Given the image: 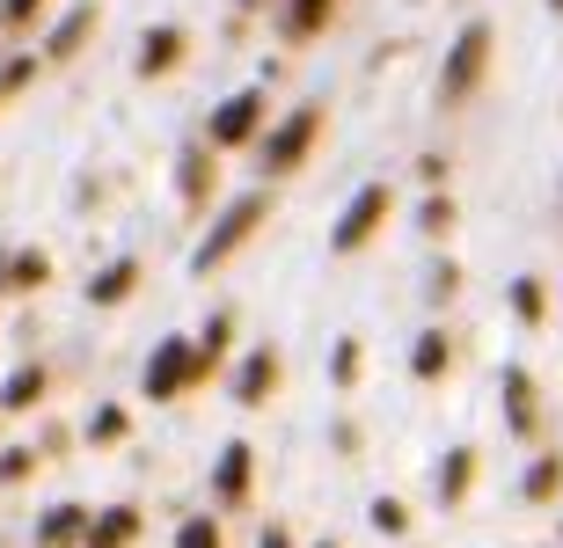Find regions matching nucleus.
Masks as SVG:
<instances>
[{"label": "nucleus", "mask_w": 563, "mask_h": 548, "mask_svg": "<svg viewBox=\"0 0 563 548\" xmlns=\"http://www.w3.org/2000/svg\"><path fill=\"white\" fill-rule=\"evenodd\" d=\"M549 8H563V0H549Z\"/></svg>", "instance_id": "7c9ffc66"}, {"label": "nucleus", "mask_w": 563, "mask_h": 548, "mask_svg": "<svg viewBox=\"0 0 563 548\" xmlns=\"http://www.w3.org/2000/svg\"><path fill=\"white\" fill-rule=\"evenodd\" d=\"M88 30H96V8H74V15H66L59 30H52V59H66V52H74V44H81Z\"/></svg>", "instance_id": "4468645a"}, {"label": "nucleus", "mask_w": 563, "mask_h": 548, "mask_svg": "<svg viewBox=\"0 0 563 548\" xmlns=\"http://www.w3.org/2000/svg\"><path fill=\"white\" fill-rule=\"evenodd\" d=\"M198 373H206V366H198V351L168 337L162 351H154V366H146V395H154V402H168V395H184V388H190Z\"/></svg>", "instance_id": "20e7f679"}, {"label": "nucleus", "mask_w": 563, "mask_h": 548, "mask_svg": "<svg viewBox=\"0 0 563 548\" xmlns=\"http://www.w3.org/2000/svg\"><path fill=\"white\" fill-rule=\"evenodd\" d=\"M380 212H388V183H366L352 205H344V220H336V234H330V249H358V242L380 227Z\"/></svg>", "instance_id": "39448f33"}, {"label": "nucleus", "mask_w": 563, "mask_h": 548, "mask_svg": "<svg viewBox=\"0 0 563 548\" xmlns=\"http://www.w3.org/2000/svg\"><path fill=\"white\" fill-rule=\"evenodd\" d=\"M132 278H140V264H110V271L88 286V293H96V300H125V293H132Z\"/></svg>", "instance_id": "f3484780"}, {"label": "nucleus", "mask_w": 563, "mask_h": 548, "mask_svg": "<svg viewBox=\"0 0 563 548\" xmlns=\"http://www.w3.org/2000/svg\"><path fill=\"white\" fill-rule=\"evenodd\" d=\"M352 373H358V344L344 337V344H336V380H352Z\"/></svg>", "instance_id": "cd10ccee"}, {"label": "nucleus", "mask_w": 563, "mask_h": 548, "mask_svg": "<svg viewBox=\"0 0 563 548\" xmlns=\"http://www.w3.org/2000/svg\"><path fill=\"white\" fill-rule=\"evenodd\" d=\"M184 52V30H146V52H140V74H168Z\"/></svg>", "instance_id": "9d476101"}, {"label": "nucleus", "mask_w": 563, "mask_h": 548, "mask_svg": "<svg viewBox=\"0 0 563 548\" xmlns=\"http://www.w3.org/2000/svg\"><path fill=\"white\" fill-rule=\"evenodd\" d=\"M483 66H490V22H468L446 52V74H439V103H468L483 81Z\"/></svg>", "instance_id": "f257e3e1"}, {"label": "nucleus", "mask_w": 563, "mask_h": 548, "mask_svg": "<svg viewBox=\"0 0 563 548\" xmlns=\"http://www.w3.org/2000/svg\"><path fill=\"white\" fill-rule=\"evenodd\" d=\"M44 278H52V264H44V249L0 256V286H44Z\"/></svg>", "instance_id": "9b49d317"}, {"label": "nucleus", "mask_w": 563, "mask_h": 548, "mask_svg": "<svg viewBox=\"0 0 563 548\" xmlns=\"http://www.w3.org/2000/svg\"><path fill=\"white\" fill-rule=\"evenodd\" d=\"M184 198H206V154H184Z\"/></svg>", "instance_id": "b1692460"}, {"label": "nucleus", "mask_w": 563, "mask_h": 548, "mask_svg": "<svg viewBox=\"0 0 563 548\" xmlns=\"http://www.w3.org/2000/svg\"><path fill=\"white\" fill-rule=\"evenodd\" d=\"M250 490V446H228L220 454V497H242Z\"/></svg>", "instance_id": "ddd939ff"}, {"label": "nucleus", "mask_w": 563, "mask_h": 548, "mask_svg": "<svg viewBox=\"0 0 563 548\" xmlns=\"http://www.w3.org/2000/svg\"><path fill=\"white\" fill-rule=\"evenodd\" d=\"M314 132H322V110H292L286 125L272 132V139H264V169H300V161H308V147H314Z\"/></svg>", "instance_id": "7ed1b4c3"}, {"label": "nucleus", "mask_w": 563, "mask_h": 548, "mask_svg": "<svg viewBox=\"0 0 563 548\" xmlns=\"http://www.w3.org/2000/svg\"><path fill=\"white\" fill-rule=\"evenodd\" d=\"M256 125H264V96H228L212 118V147H242Z\"/></svg>", "instance_id": "423d86ee"}, {"label": "nucleus", "mask_w": 563, "mask_h": 548, "mask_svg": "<svg viewBox=\"0 0 563 548\" xmlns=\"http://www.w3.org/2000/svg\"><path fill=\"white\" fill-rule=\"evenodd\" d=\"M512 307H520V322H542V286H534V278H520V286H512Z\"/></svg>", "instance_id": "412c9836"}, {"label": "nucleus", "mask_w": 563, "mask_h": 548, "mask_svg": "<svg viewBox=\"0 0 563 548\" xmlns=\"http://www.w3.org/2000/svg\"><path fill=\"white\" fill-rule=\"evenodd\" d=\"M37 395H44V366H22V373L8 380V395H0V402H8V410H30Z\"/></svg>", "instance_id": "2eb2a0df"}, {"label": "nucleus", "mask_w": 563, "mask_h": 548, "mask_svg": "<svg viewBox=\"0 0 563 548\" xmlns=\"http://www.w3.org/2000/svg\"><path fill=\"white\" fill-rule=\"evenodd\" d=\"M468 476H476V461H468V454H454V461L439 468V497H461V490H468Z\"/></svg>", "instance_id": "aec40b11"}, {"label": "nucleus", "mask_w": 563, "mask_h": 548, "mask_svg": "<svg viewBox=\"0 0 563 548\" xmlns=\"http://www.w3.org/2000/svg\"><path fill=\"white\" fill-rule=\"evenodd\" d=\"M424 227H432V234L454 227V205H446V198H432V205H424Z\"/></svg>", "instance_id": "bb28decb"}, {"label": "nucleus", "mask_w": 563, "mask_h": 548, "mask_svg": "<svg viewBox=\"0 0 563 548\" xmlns=\"http://www.w3.org/2000/svg\"><path fill=\"white\" fill-rule=\"evenodd\" d=\"M30 8H37V0H0V22H22Z\"/></svg>", "instance_id": "c85d7f7f"}, {"label": "nucleus", "mask_w": 563, "mask_h": 548, "mask_svg": "<svg viewBox=\"0 0 563 548\" xmlns=\"http://www.w3.org/2000/svg\"><path fill=\"white\" fill-rule=\"evenodd\" d=\"M81 534H88V512H81V505H59V512L37 527V548H74Z\"/></svg>", "instance_id": "6e6552de"}, {"label": "nucleus", "mask_w": 563, "mask_h": 548, "mask_svg": "<svg viewBox=\"0 0 563 548\" xmlns=\"http://www.w3.org/2000/svg\"><path fill=\"white\" fill-rule=\"evenodd\" d=\"M96 439H125V410H96Z\"/></svg>", "instance_id": "a878e982"}, {"label": "nucleus", "mask_w": 563, "mask_h": 548, "mask_svg": "<svg viewBox=\"0 0 563 548\" xmlns=\"http://www.w3.org/2000/svg\"><path fill=\"white\" fill-rule=\"evenodd\" d=\"M220 351H228V315H212V322H206V344H198V366H212Z\"/></svg>", "instance_id": "4be33fe9"}, {"label": "nucleus", "mask_w": 563, "mask_h": 548, "mask_svg": "<svg viewBox=\"0 0 563 548\" xmlns=\"http://www.w3.org/2000/svg\"><path fill=\"white\" fill-rule=\"evenodd\" d=\"M505 410H512V432H534V380L520 366H505Z\"/></svg>", "instance_id": "1a4fd4ad"}, {"label": "nucleus", "mask_w": 563, "mask_h": 548, "mask_svg": "<svg viewBox=\"0 0 563 548\" xmlns=\"http://www.w3.org/2000/svg\"><path fill=\"white\" fill-rule=\"evenodd\" d=\"M132 534H140L132 512H103V519H88V548H125Z\"/></svg>", "instance_id": "f8f14e48"}, {"label": "nucleus", "mask_w": 563, "mask_h": 548, "mask_svg": "<svg viewBox=\"0 0 563 548\" xmlns=\"http://www.w3.org/2000/svg\"><path fill=\"white\" fill-rule=\"evenodd\" d=\"M176 548H220V534H212V519H190V527L176 534Z\"/></svg>", "instance_id": "5701e85b"}, {"label": "nucleus", "mask_w": 563, "mask_h": 548, "mask_svg": "<svg viewBox=\"0 0 563 548\" xmlns=\"http://www.w3.org/2000/svg\"><path fill=\"white\" fill-rule=\"evenodd\" d=\"M272 388H278V359H272V351H250L242 373H234V402H264Z\"/></svg>", "instance_id": "0eeeda50"}, {"label": "nucleus", "mask_w": 563, "mask_h": 548, "mask_svg": "<svg viewBox=\"0 0 563 548\" xmlns=\"http://www.w3.org/2000/svg\"><path fill=\"white\" fill-rule=\"evenodd\" d=\"M330 8H336V0H292V37H314Z\"/></svg>", "instance_id": "6ab92c4d"}, {"label": "nucleus", "mask_w": 563, "mask_h": 548, "mask_svg": "<svg viewBox=\"0 0 563 548\" xmlns=\"http://www.w3.org/2000/svg\"><path fill=\"white\" fill-rule=\"evenodd\" d=\"M264 548H286V534H264Z\"/></svg>", "instance_id": "c756f323"}, {"label": "nucleus", "mask_w": 563, "mask_h": 548, "mask_svg": "<svg viewBox=\"0 0 563 548\" xmlns=\"http://www.w3.org/2000/svg\"><path fill=\"white\" fill-rule=\"evenodd\" d=\"M556 483H563V461H556V454L527 468V497H556Z\"/></svg>", "instance_id": "a211bd4d"}, {"label": "nucleus", "mask_w": 563, "mask_h": 548, "mask_svg": "<svg viewBox=\"0 0 563 548\" xmlns=\"http://www.w3.org/2000/svg\"><path fill=\"white\" fill-rule=\"evenodd\" d=\"M402 519H410V512H402L396 497H380V505H374V527H380V534H402Z\"/></svg>", "instance_id": "393cba45"}, {"label": "nucleus", "mask_w": 563, "mask_h": 548, "mask_svg": "<svg viewBox=\"0 0 563 548\" xmlns=\"http://www.w3.org/2000/svg\"><path fill=\"white\" fill-rule=\"evenodd\" d=\"M256 220H264V198H256V190H250V198H234V205L220 212V227H212L206 242H198V271H212L220 256H234V249H242V242L256 234Z\"/></svg>", "instance_id": "f03ea898"}, {"label": "nucleus", "mask_w": 563, "mask_h": 548, "mask_svg": "<svg viewBox=\"0 0 563 548\" xmlns=\"http://www.w3.org/2000/svg\"><path fill=\"white\" fill-rule=\"evenodd\" d=\"M410 366H418V380H439V373H446V337H418Z\"/></svg>", "instance_id": "dca6fc26"}]
</instances>
